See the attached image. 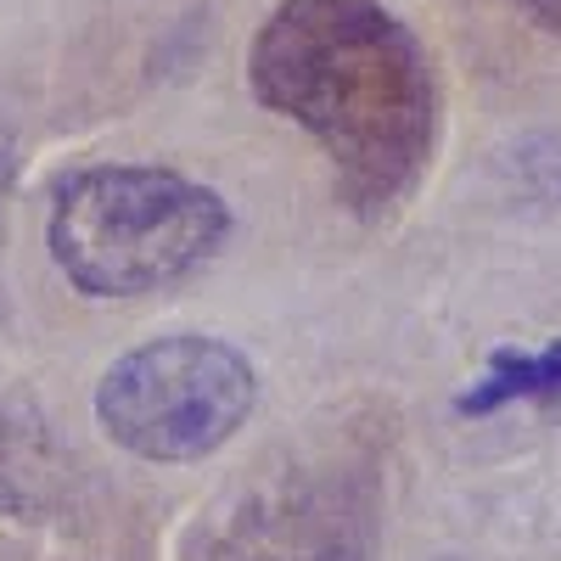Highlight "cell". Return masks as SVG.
I'll return each instance as SVG.
<instances>
[{"mask_svg": "<svg viewBox=\"0 0 561 561\" xmlns=\"http://www.w3.org/2000/svg\"><path fill=\"white\" fill-rule=\"evenodd\" d=\"M208 561H377L370 494L348 478L293 472L230 511Z\"/></svg>", "mask_w": 561, "mask_h": 561, "instance_id": "4", "label": "cell"}, {"mask_svg": "<svg viewBox=\"0 0 561 561\" xmlns=\"http://www.w3.org/2000/svg\"><path fill=\"white\" fill-rule=\"evenodd\" d=\"M68 460L34 393H0V517H45Z\"/></svg>", "mask_w": 561, "mask_h": 561, "instance_id": "5", "label": "cell"}, {"mask_svg": "<svg viewBox=\"0 0 561 561\" xmlns=\"http://www.w3.org/2000/svg\"><path fill=\"white\" fill-rule=\"evenodd\" d=\"M12 180H18V140H12V124L0 118V225H7V197H12Z\"/></svg>", "mask_w": 561, "mask_h": 561, "instance_id": "7", "label": "cell"}, {"mask_svg": "<svg viewBox=\"0 0 561 561\" xmlns=\"http://www.w3.org/2000/svg\"><path fill=\"white\" fill-rule=\"evenodd\" d=\"M511 399H561V343L545 354H500L494 370L460 399V410H500Z\"/></svg>", "mask_w": 561, "mask_h": 561, "instance_id": "6", "label": "cell"}, {"mask_svg": "<svg viewBox=\"0 0 561 561\" xmlns=\"http://www.w3.org/2000/svg\"><path fill=\"white\" fill-rule=\"evenodd\" d=\"M51 259L84 298H140L203 270L230 214L219 192L152 163L84 169L51 208Z\"/></svg>", "mask_w": 561, "mask_h": 561, "instance_id": "2", "label": "cell"}, {"mask_svg": "<svg viewBox=\"0 0 561 561\" xmlns=\"http://www.w3.org/2000/svg\"><path fill=\"white\" fill-rule=\"evenodd\" d=\"M517 7H523L534 23H545L550 34H561V0H517Z\"/></svg>", "mask_w": 561, "mask_h": 561, "instance_id": "8", "label": "cell"}, {"mask_svg": "<svg viewBox=\"0 0 561 561\" xmlns=\"http://www.w3.org/2000/svg\"><path fill=\"white\" fill-rule=\"evenodd\" d=\"M248 84L270 113L314 135L359 214L404 203L433 163L427 45L377 0H280L248 51Z\"/></svg>", "mask_w": 561, "mask_h": 561, "instance_id": "1", "label": "cell"}, {"mask_svg": "<svg viewBox=\"0 0 561 561\" xmlns=\"http://www.w3.org/2000/svg\"><path fill=\"white\" fill-rule=\"evenodd\" d=\"M259 404L253 359L203 332H174L129 348L96 382L102 433L135 460H203L248 427Z\"/></svg>", "mask_w": 561, "mask_h": 561, "instance_id": "3", "label": "cell"}]
</instances>
